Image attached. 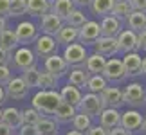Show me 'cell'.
<instances>
[{
  "instance_id": "obj_1",
  "label": "cell",
  "mask_w": 146,
  "mask_h": 135,
  "mask_svg": "<svg viewBox=\"0 0 146 135\" xmlns=\"http://www.w3.org/2000/svg\"><path fill=\"white\" fill-rule=\"evenodd\" d=\"M60 103H61V97L58 90H38L33 95V108L40 112L43 117H52L54 110L58 108Z\"/></svg>"
},
{
  "instance_id": "obj_2",
  "label": "cell",
  "mask_w": 146,
  "mask_h": 135,
  "mask_svg": "<svg viewBox=\"0 0 146 135\" xmlns=\"http://www.w3.org/2000/svg\"><path fill=\"white\" fill-rule=\"evenodd\" d=\"M103 108H105V105H103V101H101L99 94H92V92L83 94L81 99H80V103H78V106H76L78 112H81V114L88 115L90 119L98 117Z\"/></svg>"
},
{
  "instance_id": "obj_3",
  "label": "cell",
  "mask_w": 146,
  "mask_h": 135,
  "mask_svg": "<svg viewBox=\"0 0 146 135\" xmlns=\"http://www.w3.org/2000/svg\"><path fill=\"white\" fill-rule=\"evenodd\" d=\"M123 101L125 105L132 106V108H141V106L146 105V90L141 83L133 81V83H128L123 90Z\"/></svg>"
},
{
  "instance_id": "obj_4",
  "label": "cell",
  "mask_w": 146,
  "mask_h": 135,
  "mask_svg": "<svg viewBox=\"0 0 146 135\" xmlns=\"http://www.w3.org/2000/svg\"><path fill=\"white\" fill-rule=\"evenodd\" d=\"M101 76L106 79V83H114V85L126 81V74H125V69H123L121 58H115V56L106 58V63H105V69L101 72Z\"/></svg>"
},
{
  "instance_id": "obj_5",
  "label": "cell",
  "mask_w": 146,
  "mask_h": 135,
  "mask_svg": "<svg viewBox=\"0 0 146 135\" xmlns=\"http://www.w3.org/2000/svg\"><path fill=\"white\" fill-rule=\"evenodd\" d=\"M11 63L16 70L24 72L25 69L29 67H35L36 65V54L27 47V45H18L15 50H13V56H11Z\"/></svg>"
},
{
  "instance_id": "obj_6",
  "label": "cell",
  "mask_w": 146,
  "mask_h": 135,
  "mask_svg": "<svg viewBox=\"0 0 146 135\" xmlns=\"http://www.w3.org/2000/svg\"><path fill=\"white\" fill-rule=\"evenodd\" d=\"M63 60L67 61V65L69 67H83L85 65V60H87V47L80 42H74V43H69L65 45L63 49Z\"/></svg>"
},
{
  "instance_id": "obj_7",
  "label": "cell",
  "mask_w": 146,
  "mask_h": 135,
  "mask_svg": "<svg viewBox=\"0 0 146 135\" xmlns=\"http://www.w3.org/2000/svg\"><path fill=\"white\" fill-rule=\"evenodd\" d=\"M43 70H47L49 74H52L54 77H63L67 76V72L70 70V67L67 65V61L63 60V56H60L58 52L50 54L47 58H43Z\"/></svg>"
},
{
  "instance_id": "obj_8",
  "label": "cell",
  "mask_w": 146,
  "mask_h": 135,
  "mask_svg": "<svg viewBox=\"0 0 146 135\" xmlns=\"http://www.w3.org/2000/svg\"><path fill=\"white\" fill-rule=\"evenodd\" d=\"M58 47L60 45L56 43L54 36L38 34V38L35 40V50H33V52L36 54V58H47V56L58 52Z\"/></svg>"
},
{
  "instance_id": "obj_9",
  "label": "cell",
  "mask_w": 146,
  "mask_h": 135,
  "mask_svg": "<svg viewBox=\"0 0 146 135\" xmlns=\"http://www.w3.org/2000/svg\"><path fill=\"white\" fill-rule=\"evenodd\" d=\"M4 90H5V97H11V99H16V101L25 99L27 94H29V88L22 81L20 76H11L9 81L4 85Z\"/></svg>"
},
{
  "instance_id": "obj_10",
  "label": "cell",
  "mask_w": 146,
  "mask_h": 135,
  "mask_svg": "<svg viewBox=\"0 0 146 135\" xmlns=\"http://www.w3.org/2000/svg\"><path fill=\"white\" fill-rule=\"evenodd\" d=\"M15 34H16V40H18V45H29V43H35V40L38 38V27L33 24V22H20L16 25Z\"/></svg>"
},
{
  "instance_id": "obj_11",
  "label": "cell",
  "mask_w": 146,
  "mask_h": 135,
  "mask_svg": "<svg viewBox=\"0 0 146 135\" xmlns=\"http://www.w3.org/2000/svg\"><path fill=\"white\" fill-rule=\"evenodd\" d=\"M143 114L139 112L137 108H132V110H126L125 114H121V121H119V126L125 128L126 132L130 133H135L141 130L143 126Z\"/></svg>"
},
{
  "instance_id": "obj_12",
  "label": "cell",
  "mask_w": 146,
  "mask_h": 135,
  "mask_svg": "<svg viewBox=\"0 0 146 135\" xmlns=\"http://www.w3.org/2000/svg\"><path fill=\"white\" fill-rule=\"evenodd\" d=\"M101 36V29H99V22L94 20H87L80 29H78V42L80 43H94Z\"/></svg>"
},
{
  "instance_id": "obj_13",
  "label": "cell",
  "mask_w": 146,
  "mask_h": 135,
  "mask_svg": "<svg viewBox=\"0 0 146 135\" xmlns=\"http://www.w3.org/2000/svg\"><path fill=\"white\" fill-rule=\"evenodd\" d=\"M101 101H103L105 108H117L119 110L123 105H125V101H123V90L119 87H106L103 92L99 94Z\"/></svg>"
},
{
  "instance_id": "obj_14",
  "label": "cell",
  "mask_w": 146,
  "mask_h": 135,
  "mask_svg": "<svg viewBox=\"0 0 146 135\" xmlns=\"http://www.w3.org/2000/svg\"><path fill=\"white\" fill-rule=\"evenodd\" d=\"M92 45H94V52L105 56V58H112V56H115L117 52H119L117 40L112 38V36H99Z\"/></svg>"
},
{
  "instance_id": "obj_15",
  "label": "cell",
  "mask_w": 146,
  "mask_h": 135,
  "mask_svg": "<svg viewBox=\"0 0 146 135\" xmlns=\"http://www.w3.org/2000/svg\"><path fill=\"white\" fill-rule=\"evenodd\" d=\"M121 61H123V69H125L126 79H128V77H133V76H141L143 58H141V54H139L137 50H135V52H126L121 58Z\"/></svg>"
},
{
  "instance_id": "obj_16",
  "label": "cell",
  "mask_w": 146,
  "mask_h": 135,
  "mask_svg": "<svg viewBox=\"0 0 146 135\" xmlns=\"http://www.w3.org/2000/svg\"><path fill=\"white\" fill-rule=\"evenodd\" d=\"M117 40V47H119V52L126 54V52H135L137 50V32H133L130 29H123L119 34L115 36ZM139 52V50H137Z\"/></svg>"
},
{
  "instance_id": "obj_17",
  "label": "cell",
  "mask_w": 146,
  "mask_h": 135,
  "mask_svg": "<svg viewBox=\"0 0 146 135\" xmlns=\"http://www.w3.org/2000/svg\"><path fill=\"white\" fill-rule=\"evenodd\" d=\"M63 25V20H60L56 15L52 13H47L40 16V25H38V31H42L43 34H49V36H56V32L61 29Z\"/></svg>"
},
{
  "instance_id": "obj_18",
  "label": "cell",
  "mask_w": 146,
  "mask_h": 135,
  "mask_svg": "<svg viewBox=\"0 0 146 135\" xmlns=\"http://www.w3.org/2000/svg\"><path fill=\"white\" fill-rule=\"evenodd\" d=\"M99 29H101V36H112V38H115L123 31V22L117 20L115 16H112V15H106L99 22Z\"/></svg>"
},
{
  "instance_id": "obj_19",
  "label": "cell",
  "mask_w": 146,
  "mask_h": 135,
  "mask_svg": "<svg viewBox=\"0 0 146 135\" xmlns=\"http://www.w3.org/2000/svg\"><path fill=\"white\" fill-rule=\"evenodd\" d=\"M98 117H99V126H103L105 130H112V128L119 126L121 112L117 108H103Z\"/></svg>"
},
{
  "instance_id": "obj_20",
  "label": "cell",
  "mask_w": 146,
  "mask_h": 135,
  "mask_svg": "<svg viewBox=\"0 0 146 135\" xmlns=\"http://www.w3.org/2000/svg\"><path fill=\"white\" fill-rule=\"evenodd\" d=\"M78 114L76 106H72L69 103H65V101H61V103L58 105V108L54 110L52 114V119L58 122V124H65V122H70L72 119H74V115Z\"/></svg>"
},
{
  "instance_id": "obj_21",
  "label": "cell",
  "mask_w": 146,
  "mask_h": 135,
  "mask_svg": "<svg viewBox=\"0 0 146 135\" xmlns=\"http://www.w3.org/2000/svg\"><path fill=\"white\" fill-rule=\"evenodd\" d=\"M105 63H106V58H105V56H101L98 52H92V54L87 56L83 69H85L88 74H101L103 69H105Z\"/></svg>"
},
{
  "instance_id": "obj_22",
  "label": "cell",
  "mask_w": 146,
  "mask_h": 135,
  "mask_svg": "<svg viewBox=\"0 0 146 135\" xmlns=\"http://www.w3.org/2000/svg\"><path fill=\"white\" fill-rule=\"evenodd\" d=\"M67 76H69V85L83 90L87 87V81H88V76H90V74H88L83 67H74L72 70L67 72Z\"/></svg>"
},
{
  "instance_id": "obj_23",
  "label": "cell",
  "mask_w": 146,
  "mask_h": 135,
  "mask_svg": "<svg viewBox=\"0 0 146 135\" xmlns=\"http://www.w3.org/2000/svg\"><path fill=\"white\" fill-rule=\"evenodd\" d=\"M54 40L58 45H69V43H74L78 42V29L76 27H70V25H67L63 24L61 25V29L56 32V36H54Z\"/></svg>"
},
{
  "instance_id": "obj_24",
  "label": "cell",
  "mask_w": 146,
  "mask_h": 135,
  "mask_svg": "<svg viewBox=\"0 0 146 135\" xmlns=\"http://www.w3.org/2000/svg\"><path fill=\"white\" fill-rule=\"evenodd\" d=\"M76 5L72 0H54V2H50V13L56 15L60 20H63L70 15V11L74 9Z\"/></svg>"
},
{
  "instance_id": "obj_25",
  "label": "cell",
  "mask_w": 146,
  "mask_h": 135,
  "mask_svg": "<svg viewBox=\"0 0 146 135\" xmlns=\"http://www.w3.org/2000/svg\"><path fill=\"white\" fill-rule=\"evenodd\" d=\"M2 122H5L11 130H18L22 126V112L18 108H13V106L2 110Z\"/></svg>"
},
{
  "instance_id": "obj_26",
  "label": "cell",
  "mask_w": 146,
  "mask_h": 135,
  "mask_svg": "<svg viewBox=\"0 0 146 135\" xmlns=\"http://www.w3.org/2000/svg\"><path fill=\"white\" fill-rule=\"evenodd\" d=\"M50 13V2L49 0H27V15L40 18V16Z\"/></svg>"
},
{
  "instance_id": "obj_27",
  "label": "cell",
  "mask_w": 146,
  "mask_h": 135,
  "mask_svg": "<svg viewBox=\"0 0 146 135\" xmlns=\"http://www.w3.org/2000/svg\"><path fill=\"white\" fill-rule=\"evenodd\" d=\"M125 22L130 31L141 32L143 29H146V13H143V11H132Z\"/></svg>"
},
{
  "instance_id": "obj_28",
  "label": "cell",
  "mask_w": 146,
  "mask_h": 135,
  "mask_svg": "<svg viewBox=\"0 0 146 135\" xmlns=\"http://www.w3.org/2000/svg\"><path fill=\"white\" fill-rule=\"evenodd\" d=\"M18 47V40H16V34L13 29L5 27L4 31H0V49L7 50V52H13V50Z\"/></svg>"
},
{
  "instance_id": "obj_29",
  "label": "cell",
  "mask_w": 146,
  "mask_h": 135,
  "mask_svg": "<svg viewBox=\"0 0 146 135\" xmlns=\"http://www.w3.org/2000/svg\"><path fill=\"white\" fill-rule=\"evenodd\" d=\"M81 90L80 88H76V87H72V85H67L60 90V97L61 101H65V103H69L72 106H78V103H80V99H81Z\"/></svg>"
},
{
  "instance_id": "obj_30",
  "label": "cell",
  "mask_w": 146,
  "mask_h": 135,
  "mask_svg": "<svg viewBox=\"0 0 146 135\" xmlns=\"http://www.w3.org/2000/svg\"><path fill=\"white\" fill-rule=\"evenodd\" d=\"M115 0H90L88 7H90L92 15H98V16H106L112 13V7H114Z\"/></svg>"
},
{
  "instance_id": "obj_31",
  "label": "cell",
  "mask_w": 146,
  "mask_h": 135,
  "mask_svg": "<svg viewBox=\"0 0 146 135\" xmlns=\"http://www.w3.org/2000/svg\"><path fill=\"white\" fill-rule=\"evenodd\" d=\"M106 87H108V83H106V79L101 74H90L85 88L88 90V92H92V94H101Z\"/></svg>"
},
{
  "instance_id": "obj_32",
  "label": "cell",
  "mask_w": 146,
  "mask_h": 135,
  "mask_svg": "<svg viewBox=\"0 0 146 135\" xmlns=\"http://www.w3.org/2000/svg\"><path fill=\"white\" fill-rule=\"evenodd\" d=\"M88 18H87V15L83 13V11L80 9V7H74L70 11V15L65 18V22L63 24H67V25H70V27H76V29H80V27L85 24Z\"/></svg>"
},
{
  "instance_id": "obj_33",
  "label": "cell",
  "mask_w": 146,
  "mask_h": 135,
  "mask_svg": "<svg viewBox=\"0 0 146 135\" xmlns=\"http://www.w3.org/2000/svg\"><path fill=\"white\" fill-rule=\"evenodd\" d=\"M22 81L27 85V88H35L38 87V77H40V69L35 65V67H29V69H25L22 72Z\"/></svg>"
},
{
  "instance_id": "obj_34",
  "label": "cell",
  "mask_w": 146,
  "mask_h": 135,
  "mask_svg": "<svg viewBox=\"0 0 146 135\" xmlns=\"http://www.w3.org/2000/svg\"><path fill=\"white\" fill-rule=\"evenodd\" d=\"M58 87V77L49 74L47 70H40V77H38V88L40 90H56Z\"/></svg>"
},
{
  "instance_id": "obj_35",
  "label": "cell",
  "mask_w": 146,
  "mask_h": 135,
  "mask_svg": "<svg viewBox=\"0 0 146 135\" xmlns=\"http://www.w3.org/2000/svg\"><path fill=\"white\" fill-rule=\"evenodd\" d=\"M36 130L40 135H47V133H58V122L52 117H42L36 124Z\"/></svg>"
},
{
  "instance_id": "obj_36",
  "label": "cell",
  "mask_w": 146,
  "mask_h": 135,
  "mask_svg": "<svg viewBox=\"0 0 146 135\" xmlns=\"http://www.w3.org/2000/svg\"><path fill=\"white\" fill-rule=\"evenodd\" d=\"M72 122V130H76V132H81V133H85L88 128L92 126V119L88 115L85 114H81V112H78V114L74 115V119L70 121Z\"/></svg>"
},
{
  "instance_id": "obj_37",
  "label": "cell",
  "mask_w": 146,
  "mask_h": 135,
  "mask_svg": "<svg viewBox=\"0 0 146 135\" xmlns=\"http://www.w3.org/2000/svg\"><path fill=\"white\" fill-rule=\"evenodd\" d=\"M130 13H132L130 4H128V2H123V0H115V4H114V7H112V13H110V15L115 16L117 20L125 22Z\"/></svg>"
},
{
  "instance_id": "obj_38",
  "label": "cell",
  "mask_w": 146,
  "mask_h": 135,
  "mask_svg": "<svg viewBox=\"0 0 146 135\" xmlns=\"http://www.w3.org/2000/svg\"><path fill=\"white\" fill-rule=\"evenodd\" d=\"M42 114L40 112H36L35 108H25L22 112V124H29V126H36L38 121L42 119Z\"/></svg>"
},
{
  "instance_id": "obj_39",
  "label": "cell",
  "mask_w": 146,
  "mask_h": 135,
  "mask_svg": "<svg viewBox=\"0 0 146 135\" xmlns=\"http://www.w3.org/2000/svg\"><path fill=\"white\" fill-rule=\"evenodd\" d=\"M27 15V0H9V16Z\"/></svg>"
},
{
  "instance_id": "obj_40",
  "label": "cell",
  "mask_w": 146,
  "mask_h": 135,
  "mask_svg": "<svg viewBox=\"0 0 146 135\" xmlns=\"http://www.w3.org/2000/svg\"><path fill=\"white\" fill-rule=\"evenodd\" d=\"M11 77V69L9 65H0V85H5Z\"/></svg>"
},
{
  "instance_id": "obj_41",
  "label": "cell",
  "mask_w": 146,
  "mask_h": 135,
  "mask_svg": "<svg viewBox=\"0 0 146 135\" xmlns=\"http://www.w3.org/2000/svg\"><path fill=\"white\" fill-rule=\"evenodd\" d=\"M132 11H143L146 13V0H128Z\"/></svg>"
},
{
  "instance_id": "obj_42",
  "label": "cell",
  "mask_w": 146,
  "mask_h": 135,
  "mask_svg": "<svg viewBox=\"0 0 146 135\" xmlns=\"http://www.w3.org/2000/svg\"><path fill=\"white\" fill-rule=\"evenodd\" d=\"M18 135H40L36 130V126H29V124H22L18 128Z\"/></svg>"
},
{
  "instance_id": "obj_43",
  "label": "cell",
  "mask_w": 146,
  "mask_h": 135,
  "mask_svg": "<svg viewBox=\"0 0 146 135\" xmlns=\"http://www.w3.org/2000/svg\"><path fill=\"white\" fill-rule=\"evenodd\" d=\"M85 135H108V130H105V128L99 126V124H96V126L92 124V126L85 132Z\"/></svg>"
},
{
  "instance_id": "obj_44",
  "label": "cell",
  "mask_w": 146,
  "mask_h": 135,
  "mask_svg": "<svg viewBox=\"0 0 146 135\" xmlns=\"http://www.w3.org/2000/svg\"><path fill=\"white\" fill-rule=\"evenodd\" d=\"M137 50H146V29L137 32Z\"/></svg>"
},
{
  "instance_id": "obj_45",
  "label": "cell",
  "mask_w": 146,
  "mask_h": 135,
  "mask_svg": "<svg viewBox=\"0 0 146 135\" xmlns=\"http://www.w3.org/2000/svg\"><path fill=\"white\" fill-rule=\"evenodd\" d=\"M11 56H13V52L0 49V65H11Z\"/></svg>"
},
{
  "instance_id": "obj_46",
  "label": "cell",
  "mask_w": 146,
  "mask_h": 135,
  "mask_svg": "<svg viewBox=\"0 0 146 135\" xmlns=\"http://www.w3.org/2000/svg\"><path fill=\"white\" fill-rule=\"evenodd\" d=\"M0 16H9V0H0Z\"/></svg>"
},
{
  "instance_id": "obj_47",
  "label": "cell",
  "mask_w": 146,
  "mask_h": 135,
  "mask_svg": "<svg viewBox=\"0 0 146 135\" xmlns=\"http://www.w3.org/2000/svg\"><path fill=\"white\" fill-rule=\"evenodd\" d=\"M108 135H132V133L126 132L125 128H121V126H115V128H112V130H108Z\"/></svg>"
},
{
  "instance_id": "obj_48",
  "label": "cell",
  "mask_w": 146,
  "mask_h": 135,
  "mask_svg": "<svg viewBox=\"0 0 146 135\" xmlns=\"http://www.w3.org/2000/svg\"><path fill=\"white\" fill-rule=\"evenodd\" d=\"M0 135H13V130L2 121H0Z\"/></svg>"
},
{
  "instance_id": "obj_49",
  "label": "cell",
  "mask_w": 146,
  "mask_h": 135,
  "mask_svg": "<svg viewBox=\"0 0 146 135\" xmlns=\"http://www.w3.org/2000/svg\"><path fill=\"white\" fill-rule=\"evenodd\" d=\"M74 2V5H78V7H85V5L90 4V0H72Z\"/></svg>"
},
{
  "instance_id": "obj_50",
  "label": "cell",
  "mask_w": 146,
  "mask_h": 135,
  "mask_svg": "<svg viewBox=\"0 0 146 135\" xmlns=\"http://www.w3.org/2000/svg\"><path fill=\"white\" fill-rule=\"evenodd\" d=\"M7 27V18L5 16H0V31H4Z\"/></svg>"
},
{
  "instance_id": "obj_51",
  "label": "cell",
  "mask_w": 146,
  "mask_h": 135,
  "mask_svg": "<svg viewBox=\"0 0 146 135\" xmlns=\"http://www.w3.org/2000/svg\"><path fill=\"white\" fill-rule=\"evenodd\" d=\"M5 101V90H4V85H0V105Z\"/></svg>"
},
{
  "instance_id": "obj_52",
  "label": "cell",
  "mask_w": 146,
  "mask_h": 135,
  "mask_svg": "<svg viewBox=\"0 0 146 135\" xmlns=\"http://www.w3.org/2000/svg\"><path fill=\"white\" fill-rule=\"evenodd\" d=\"M141 76H146V56L143 58V63H141Z\"/></svg>"
},
{
  "instance_id": "obj_53",
  "label": "cell",
  "mask_w": 146,
  "mask_h": 135,
  "mask_svg": "<svg viewBox=\"0 0 146 135\" xmlns=\"http://www.w3.org/2000/svg\"><path fill=\"white\" fill-rule=\"evenodd\" d=\"M65 135H85V133H81V132H76V130H70V132H67Z\"/></svg>"
},
{
  "instance_id": "obj_54",
  "label": "cell",
  "mask_w": 146,
  "mask_h": 135,
  "mask_svg": "<svg viewBox=\"0 0 146 135\" xmlns=\"http://www.w3.org/2000/svg\"><path fill=\"white\" fill-rule=\"evenodd\" d=\"M141 130L146 133V117H144V119H143V126H141Z\"/></svg>"
},
{
  "instance_id": "obj_55",
  "label": "cell",
  "mask_w": 146,
  "mask_h": 135,
  "mask_svg": "<svg viewBox=\"0 0 146 135\" xmlns=\"http://www.w3.org/2000/svg\"><path fill=\"white\" fill-rule=\"evenodd\" d=\"M0 121H2V108H0Z\"/></svg>"
},
{
  "instance_id": "obj_56",
  "label": "cell",
  "mask_w": 146,
  "mask_h": 135,
  "mask_svg": "<svg viewBox=\"0 0 146 135\" xmlns=\"http://www.w3.org/2000/svg\"><path fill=\"white\" fill-rule=\"evenodd\" d=\"M47 135H58V133H47Z\"/></svg>"
},
{
  "instance_id": "obj_57",
  "label": "cell",
  "mask_w": 146,
  "mask_h": 135,
  "mask_svg": "<svg viewBox=\"0 0 146 135\" xmlns=\"http://www.w3.org/2000/svg\"><path fill=\"white\" fill-rule=\"evenodd\" d=\"M123 2H128V0H123Z\"/></svg>"
},
{
  "instance_id": "obj_58",
  "label": "cell",
  "mask_w": 146,
  "mask_h": 135,
  "mask_svg": "<svg viewBox=\"0 0 146 135\" xmlns=\"http://www.w3.org/2000/svg\"><path fill=\"white\" fill-rule=\"evenodd\" d=\"M49 2H54V0H49Z\"/></svg>"
}]
</instances>
